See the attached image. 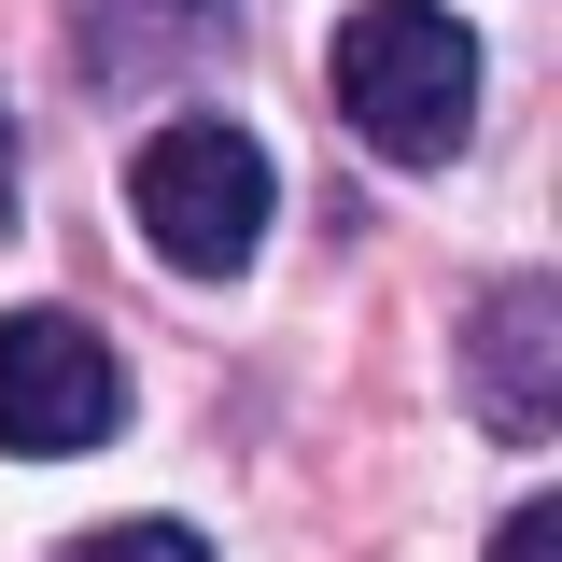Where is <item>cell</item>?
I'll list each match as a JSON object with an SVG mask.
<instances>
[{
  "mask_svg": "<svg viewBox=\"0 0 562 562\" xmlns=\"http://www.w3.org/2000/svg\"><path fill=\"white\" fill-rule=\"evenodd\" d=\"M324 85L380 169H450L479 140V29L450 0H351L324 43Z\"/></svg>",
  "mask_w": 562,
  "mask_h": 562,
  "instance_id": "obj_1",
  "label": "cell"
},
{
  "mask_svg": "<svg viewBox=\"0 0 562 562\" xmlns=\"http://www.w3.org/2000/svg\"><path fill=\"white\" fill-rule=\"evenodd\" d=\"M127 225H140V254L169 281H239L268 254V225H281L268 140L225 127V113H169V127L127 155Z\"/></svg>",
  "mask_w": 562,
  "mask_h": 562,
  "instance_id": "obj_2",
  "label": "cell"
},
{
  "mask_svg": "<svg viewBox=\"0 0 562 562\" xmlns=\"http://www.w3.org/2000/svg\"><path fill=\"white\" fill-rule=\"evenodd\" d=\"M127 436V351L85 310H0V450L14 464H85Z\"/></svg>",
  "mask_w": 562,
  "mask_h": 562,
  "instance_id": "obj_3",
  "label": "cell"
},
{
  "mask_svg": "<svg viewBox=\"0 0 562 562\" xmlns=\"http://www.w3.org/2000/svg\"><path fill=\"white\" fill-rule=\"evenodd\" d=\"M464 422L506 436V450H549V422H562V394H549V268H506L464 310Z\"/></svg>",
  "mask_w": 562,
  "mask_h": 562,
  "instance_id": "obj_4",
  "label": "cell"
},
{
  "mask_svg": "<svg viewBox=\"0 0 562 562\" xmlns=\"http://www.w3.org/2000/svg\"><path fill=\"white\" fill-rule=\"evenodd\" d=\"M239 29V0H70V43L85 85H140V70H183Z\"/></svg>",
  "mask_w": 562,
  "mask_h": 562,
  "instance_id": "obj_5",
  "label": "cell"
},
{
  "mask_svg": "<svg viewBox=\"0 0 562 562\" xmlns=\"http://www.w3.org/2000/svg\"><path fill=\"white\" fill-rule=\"evenodd\" d=\"M57 562H211L198 520H99V535H70Z\"/></svg>",
  "mask_w": 562,
  "mask_h": 562,
  "instance_id": "obj_6",
  "label": "cell"
},
{
  "mask_svg": "<svg viewBox=\"0 0 562 562\" xmlns=\"http://www.w3.org/2000/svg\"><path fill=\"white\" fill-rule=\"evenodd\" d=\"M492 562H562V492H535V506H506V535H492Z\"/></svg>",
  "mask_w": 562,
  "mask_h": 562,
  "instance_id": "obj_7",
  "label": "cell"
},
{
  "mask_svg": "<svg viewBox=\"0 0 562 562\" xmlns=\"http://www.w3.org/2000/svg\"><path fill=\"white\" fill-rule=\"evenodd\" d=\"M0 239H14V113H0Z\"/></svg>",
  "mask_w": 562,
  "mask_h": 562,
  "instance_id": "obj_8",
  "label": "cell"
}]
</instances>
